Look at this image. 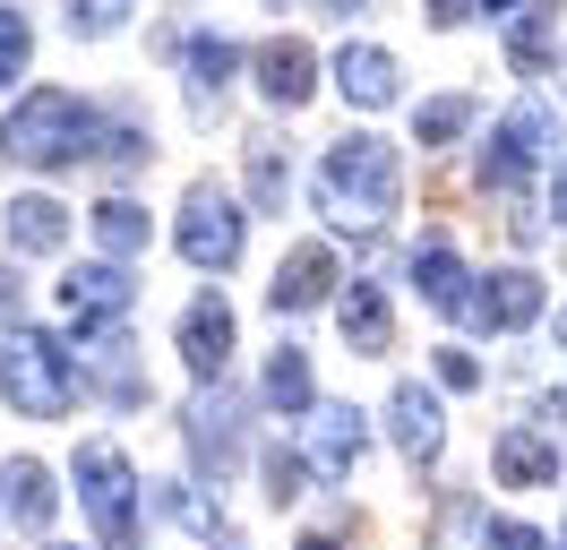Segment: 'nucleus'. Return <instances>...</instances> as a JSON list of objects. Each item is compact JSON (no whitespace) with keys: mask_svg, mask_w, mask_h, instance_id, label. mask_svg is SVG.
<instances>
[{"mask_svg":"<svg viewBox=\"0 0 567 550\" xmlns=\"http://www.w3.org/2000/svg\"><path fill=\"white\" fill-rule=\"evenodd\" d=\"M395 146H379L370 130L353 138H336L327 146V164H319V215L336 224V233H379L395 215Z\"/></svg>","mask_w":567,"mask_h":550,"instance_id":"f257e3e1","label":"nucleus"},{"mask_svg":"<svg viewBox=\"0 0 567 550\" xmlns=\"http://www.w3.org/2000/svg\"><path fill=\"white\" fill-rule=\"evenodd\" d=\"M104 130L112 121H95V103H78L70 86H35L0 121V155L9 164H35V172H61L78 155H104Z\"/></svg>","mask_w":567,"mask_h":550,"instance_id":"f03ea898","label":"nucleus"},{"mask_svg":"<svg viewBox=\"0 0 567 550\" xmlns=\"http://www.w3.org/2000/svg\"><path fill=\"white\" fill-rule=\"evenodd\" d=\"M78 361L61 336H43V327H9L0 336V405H18L27 421H61L78 405Z\"/></svg>","mask_w":567,"mask_h":550,"instance_id":"7ed1b4c3","label":"nucleus"},{"mask_svg":"<svg viewBox=\"0 0 567 550\" xmlns=\"http://www.w3.org/2000/svg\"><path fill=\"white\" fill-rule=\"evenodd\" d=\"M181 258H189V267H207V275H224V267H241V241H249V215L233 198H224V190H215V181H198V190H189V198H181Z\"/></svg>","mask_w":567,"mask_h":550,"instance_id":"20e7f679","label":"nucleus"},{"mask_svg":"<svg viewBox=\"0 0 567 550\" xmlns=\"http://www.w3.org/2000/svg\"><path fill=\"white\" fill-rule=\"evenodd\" d=\"M78 499H86V516H95V533L104 542H130L138 533V473H130V456L121 447H78Z\"/></svg>","mask_w":567,"mask_h":550,"instance_id":"39448f33","label":"nucleus"},{"mask_svg":"<svg viewBox=\"0 0 567 550\" xmlns=\"http://www.w3.org/2000/svg\"><path fill=\"white\" fill-rule=\"evenodd\" d=\"M559 138V121H550V103H516L507 121L491 130V146H482V190H498V198H516L525 190V172L542 164V146Z\"/></svg>","mask_w":567,"mask_h":550,"instance_id":"423d86ee","label":"nucleus"},{"mask_svg":"<svg viewBox=\"0 0 567 550\" xmlns=\"http://www.w3.org/2000/svg\"><path fill=\"white\" fill-rule=\"evenodd\" d=\"M130 293H138V284H130L121 258H86V267L61 275V302H70L78 327H121V318H130Z\"/></svg>","mask_w":567,"mask_h":550,"instance_id":"0eeeda50","label":"nucleus"},{"mask_svg":"<svg viewBox=\"0 0 567 550\" xmlns=\"http://www.w3.org/2000/svg\"><path fill=\"white\" fill-rule=\"evenodd\" d=\"M189 456H198V473H215V481L241 465V405L224 396V378L198 387V405H189Z\"/></svg>","mask_w":567,"mask_h":550,"instance_id":"6e6552de","label":"nucleus"},{"mask_svg":"<svg viewBox=\"0 0 567 550\" xmlns=\"http://www.w3.org/2000/svg\"><path fill=\"white\" fill-rule=\"evenodd\" d=\"M181 361H189L198 387L224 378V361H233V309H224V293H198V302L181 309Z\"/></svg>","mask_w":567,"mask_h":550,"instance_id":"1a4fd4ad","label":"nucleus"},{"mask_svg":"<svg viewBox=\"0 0 567 550\" xmlns=\"http://www.w3.org/2000/svg\"><path fill=\"white\" fill-rule=\"evenodd\" d=\"M301 456H310V473L344 481L361 456H370V421H361L353 405H319V412H310V439H301Z\"/></svg>","mask_w":567,"mask_h":550,"instance_id":"9d476101","label":"nucleus"},{"mask_svg":"<svg viewBox=\"0 0 567 550\" xmlns=\"http://www.w3.org/2000/svg\"><path fill=\"white\" fill-rule=\"evenodd\" d=\"M327 293H336V249H319V241H301V249H284L276 284H267V302H276V318H301V309H319Z\"/></svg>","mask_w":567,"mask_h":550,"instance_id":"9b49d317","label":"nucleus"},{"mask_svg":"<svg viewBox=\"0 0 567 550\" xmlns=\"http://www.w3.org/2000/svg\"><path fill=\"white\" fill-rule=\"evenodd\" d=\"M542 318V275L533 267H498L482 275V293H473V327H498V336H516Z\"/></svg>","mask_w":567,"mask_h":550,"instance_id":"f8f14e48","label":"nucleus"},{"mask_svg":"<svg viewBox=\"0 0 567 550\" xmlns=\"http://www.w3.org/2000/svg\"><path fill=\"white\" fill-rule=\"evenodd\" d=\"M491 473L507 490H533V481H559V439H542L533 421H507L491 439Z\"/></svg>","mask_w":567,"mask_h":550,"instance_id":"ddd939ff","label":"nucleus"},{"mask_svg":"<svg viewBox=\"0 0 567 550\" xmlns=\"http://www.w3.org/2000/svg\"><path fill=\"white\" fill-rule=\"evenodd\" d=\"M388 421H395V447H404L413 465H430V456L447 447V421H439V396H430L422 378H395V396H388Z\"/></svg>","mask_w":567,"mask_h":550,"instance_id":"4468645a","label":"nucleus"},{"mask_svg":"<svg viewBox=\"0 0 567 550\" xmlns=\"http://www.w3.org/2000/svg\"><path fill=\"white\" fill-rule=\"evenodd\" d=\"M258 86H267V103L301 112V103H310V86H319V61H310V43H301V34H276V43L258 52Z\"/></svg>","mask_w":567,"mask_h":550,"instance_id":"2eb2a0df","label":"nucleus"},{"mask_svg":"<svg viewBox=\"0 0 567 550\" xmlns=\"http://www.w3.org/2000/svg\"><path fill=\"white\" fill-rule=\"evenodd\" d=\"M336 86H344V103H361V112H388L404 86H395V61L379 52V43H344L336 52Z\"/></svg>","mask_w":567,"mask_h":550,"instance_id":"dca6fc26","label":"nucleus"},{"mask_svg":"<svg viewBox=\"0 0 567 550\" xmlns=\"http://www.w3.org/2000/svg\"><path fill=\"white\" fill-rule=\"evenodd\" d=\"M413 284H422V302H430V309L473 318V275H464V258L447 249V241H422V249H413Z\"/></svg>","mask_w":567,"mask_h":550,"instance_id":"f3484780","label":"nucleus"},{"mask_svg":"<svg viewBox=\"0 0 567 550\" xmlns=\"http://www.w3.org/2000/svg\"><path fill=\"white\" fill-rule=\"evenodd\" d=\"M0 499H9V524H18V533H43L52 508H61V490H52V473H43L35 456H9V465H0Z\"/></svg>","mask_w":567,"mask_h":550,"instance_id":"a211bd4d","label":"nucleus"},{"mask_svg":"<svg viewBox=\"0 0 567 550\" xmlns=\"http://www.w3.org/2000/svg\"><path fill=\"white\" fill-rule=\"evenodd\" d=\"M0 233H9V249H18V258H52V249L70 241V206H52V198H9Z\"/></svg>","mask_w":567,"mask_h":550,"instance_id":"6ab92c4d","label":"nucleus"},{"mask_svg":"<svg viewBox=\"0 0 567 550\" xmlns=\"http://www.w3.org/2000/svg\"><path fill=\"white\" fill-rule=\"evenodd\" d=\"M181 69H189V103L207 112V103L224 95V86H233V69H241V52H233L224 34H189V43H181Z\"/></svg>","mask_w":567,"mask_h":550,"instance_id":"aec40b11","label":"nucleus"},{"mask_svg":"<svg viewBox=\"0 0 567 550\" xmlns=\"http://www.w3.org/2000/svg\"><path fill=\"white\" fill-rule=\"evenodd\" d=\"M336 318H344V344H353V353H388L395 344V318H388V293H379V284H353V293L336 302Z\"/></svg>","mask_w":567,"mask_h":550,"instance_id":"412c9836","label":"nucleus"},{"mask_svg":"<svg viewBox=\"0 0 567 550\" xmlns=\"http://www.w3.org/2000/svg\"><path fill=\"white\" fill-rule=\"evenodd\" d=\"M267 405L292 421V412H319V387H310V353L301 344H276V361H267Z\"/></svg>","mask_w":567,"mask_h":550,"instance_id":"4be33fe9","label":"nucleus"},{"mask_svg":"<svg viewBox=\"0 0 567 550\" xmlns=\"http://www.w3.org/2000/svg\"><path fill=\"white\" fill-rule=\"evenodd\" d=\"M249 190H258V206L267 215H284V198H292V164H284V146L267 130L249 138Z\"/></svg>","mask_w":567,"mask_h":550,"instance_id":"5701e85b","label":"nucleus"},{"mask_svg":"<svg viewBox=\"0 0 567 550\" xmlns=\"http://www.w3.org/2000/svg\"><path fill=\"white\" fill-rule=\"evenodd\" d=\"M95 241H104V258H138V249H146V206L104 198V206H95Z\"/></svg>","mask_w":567,"mask_h":550,"instance_id":"b1692460","label":"nucleus"},{"mask_svg":"<svg viewBox=\"0 0 567 550\" xmlns=\"http://www.w3.org/2000/svg\"><path fill=\"white\" fill-rule=\"evenodd\" d=\"M550 9H559V0H533V9L507 18V61H516V69H542V61H550Z\"/></svg>","mask_w":567,"mask_h":550,"instance_id":"393cba45","label":"nucleus"},{"mask_svg":"<svg viewBox=\"0 0 567 550\" xmlns=\"http://www.w3.org/2000/svg\"><path fill=\"white\" fill-rule=\"evenodd\" d=\"M464 130H473V95H439V103L413 112V138H422V146H447V138H464Z\"/></svg>","mask_w":567,"mask_h":550,"instance_id":"a878e982","label":"nucleus"},{"mask_svg":"<svg viewBox=\"0 0 567 550\" xmlns=\"http://www.w3.org/2000/svg\"><path fill=\"white\" fill-rule=\"evenodd\" d=\"M164 516H173V524H189V533H207V542H224V516H215L198 490H164Z\"/></svg>","mask_w":567,"mask_h":550,"instance_id":"bb28decb","label":"nucleus"},{"mask_svg":"<svg viewBox=\"0 0 567 550\" xmlns=\"http://www.w3.org/2000/svg\"><path fill=\"white\" fill-rule=\"evenodd\" d=\"M27 52H35V34H27V18H18V9H0V95H9V78L27 69Z\"/></svg>","mask_w":567,"mask_h":550,"instance_id":"cd10ccee","label":"nucleus"},{"mask_svg":"<svg viewBox=\"0 0 567 550\" xmlns=\"http://www.w3.org/2000/svg\"><path fill=\"white\" fill-rule=\"evenodd\" d=\"M301 481H310V456H284V447H267V499H301Z\"/></svg>","mask_w":567,"mask_h":550,"instance_id":"c85d7f7f","label":"nucleus"},{"mask_svg":"<svg viewBox=\"0 0 567 550\" xmlns=\"http://www.w3.org/2000/svg\"><path fill=\"white\" fill-rule=\"evenodd\" d=\"M138 0H70V34H112Z\"/></svg>","mask_w":567,"mask_h":550,"instance_id":"c756f323","label":"nucleus"},{"mask_svg":"<svg viewBox=\"0 0 567 550\" xmlns=\"http://www.w3.org/2000/svg\"><path fill=\"white\" fill-rule=\"evenodd\" d=\"M482 542H491V550H550L533 524H516V516H482Z\"/></svg>","mask_w":567,"mask_h":550,"instance_id":"7c9ffc66","label":"nucleus"},{"mask_svg":"<svg viewBox=\"0 0 567 550\" xmlns=\"http://www.w3.org/2000/svg\"><path fill=\"white\" fill-rule=\"evenodd\" d=\"M439 387H482V361H473V353H456V344H447V353H439Z\"/></svg>","mask_w":567,"mask_h":550,"instance_id":"2f4dec72","label":"nucleus"},{"mask_svg":"<svg viewBox=\"0 0 567 550\" xmlns=\"http://www.w3.org/2000/svg\"><path fill=\"white\" fill-rule=\"evenodd\" d=\"M430 18H439V27H464V18H473V0H430Z\"/></svg>","mask_w":567,"mask_h":550,"instance_id":"473e14b6","label":"nucleus"},{"mask_svg":"<svg viewBox=\"0 0 567 550\" xmlns=\"http://www.w3.org/2000/svg\"><path fill=\"white\" fill-rule=\"evenodd\" d=\"M0 318L18 327V275H9V267H0Z\"/></svg>","mask_w":567,"mask_h":550,"instance_id":"72a5a7b5","label":"nucleus"},{"mask_svg":"<svg viewBox=\"0 0 567 550\" xmlns=\"http://www.w3.org/2000/svg\"><path fill=\"white\" fill-rule=\"evenodd\" d=\"M353 9H361V0H327V18H353Z\"/></svg>","mask_w":567,"mask_h":550,"instance_id":"f704fd0d","label":"nucleus"},{"mask_svg":"<svg viewBox=\"0 0 567 550\" xmlns=\"http://www.w3.org/2000/svg\"><path fill=\"white\" fill-rule=\"evenodd\" d=\"M482 9H491V18H516V0H482Z\"/></svg>","mask_w":567,"mask_h":550,"instance_id":"c9c22d12","label":"nucleus"},{"mask_svg":"<svg viewBox=\"0 0 567 550\" xmlns=\"http://www.w3.org/2000/svg\"><path fill=\"white\" fill-rule=\"evenodd\" d=\"M301 550H336V542H327V533H301Z\"/></svg>","mask_w":567,"mask_h":550,"instance_id":"e433bc0d","label":"nucleus"},{"mask_svg":"<svg viewBox=\"0 0 567 550\" xmlns=\"http://www.w3.org/2000/svg\"><path fill=\"white\" fill-rule=\"evenodd\" d=\"M559 224H567V164H559Z\"/></svg>","mask_w":567,"mask_h":550,"instance_id":"4c0bfd02","label":"nucleus"},{"mask_svg":"<svg viewBox=\"0 0 567 550\" xmlns=\"http://www.w3.org/2000/svg\"><path fill=\"white\" fill-rule=\"evenodd\" d=\"M559 344H567V318H559Z\"/></svg>","mask_w":567,"mask_h":550,"instance_id":"58836bf2","label":"nucleus"},{"mask_svg":"<svg viewBox=\"0 0 567 550\" xmlns=\"http://www.w3.org/2000/svg\"><path fill=\"white\" fill-rule=\"evenodd\" d=\"M276 9H292V0H276Z\"/></svg>","mask_w":567,"mask_h":550,"instance_id":"ea45409f","label":"nucleus"}]
</instances>
